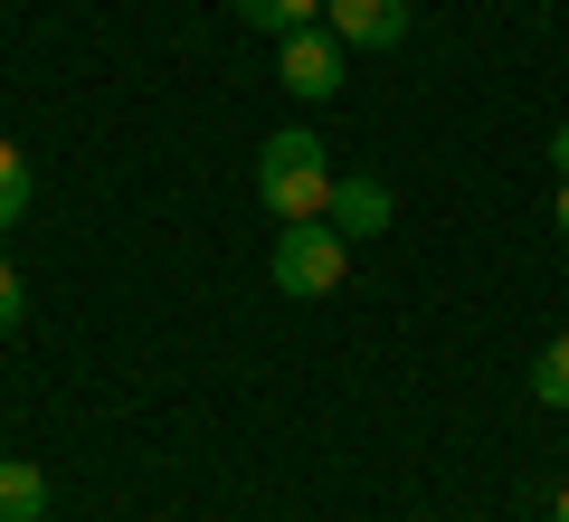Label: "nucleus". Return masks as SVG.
Returning <instances> with one entry per match:
<instances>
[{
    "label": "nucleus",
    "instance_id": "7",
    "mask_svg": "<svg viewBox=\"0 0 569 522\" xmlns=\"http://www.w3.org/2000/svg\"><path fill=\"white\" fill-rule=\"evenodd\" d=\"M228 10H238L247 29H266V39H284V29H313L323 0H228Z\"/></svg>",
    "mask_w": 569,
    "mask_h": 522
},
{
    "label": "nucleus",
    "instance_id": "5",
    "mask_svg": "<svg viewBox=\"0 0 569 522\" xmlns=\"http://www.w3.org/2000/svg\"><path fill=\"white\" fill-rule=\"evenodd\" d=\"M323 219L342 228V238H380V228H389V181H370V171L342 181V171H332V209H323Z\"/></svg>",
    "mask_w": 569,
    "mask_h": 522
},
{
    "label": "nucleus",
    "instance_id": "8",
    "mask_svg": "<svg viewBox=\"0 0 569 522\" xmlns=\"http://www.w3.org/2000/svg\"><path fill=\"white\" fill-rule=\"evenodd\" d=\"M531 400H550V408H569V333L550 342L541 362H531Z\"/></svg>",
    "mask_w": 569,
    "mask_h": 522
},
{
    "label": "nucleus",
    "instance_id": "10",
    "mask_svg": "<svg viewBox=\"0 0 569 522\" xmlns=\"http://www.w3.org/2000/svg\"><path fill=\"white\" fill-rule=\"evenodd\" d=\"M20 314H29V295H20V276H10V257H0V333H20Z\"/></svg>",
    "mask_w": 569,
    "mask_h": 522
},
{
    "label": "nucleus",
    "instance_id": "12",
    "mask_svg": "<svg viewBox=\"0 0 569 522\" xmlns=\"http://www.w3.org/2000/svg\"><path fill=\"white\" fill-rule=\"evenodd\" d=\"M560 238H569V181H560Z\"/></svg>",
    "mask_w": 569,
    "mask_h": 522
},
{
    "label": "nucleus",
    "instance_id": "4",
    "mask_svg": "<svg viewBox=\"0 0 569 522\" xmlns=\"http://www.w3.org/2000/svg\"><path fill=\"white\" fill-rule=\"evenodd\" d=\"M323 20L342 48H399L408 39V0H323Z\"/></svg>",
    "mask_w": 569,
    "mask_h": 522
},
{
    "label": "nucleus",
    "instance_id": "9",
    "mask_svg": "<svg viewBox=\"0 0 569 522\" xmlns=\"http://www.w3.org/2000/svg\"><path fill=\"white\" fill-rule=\"evenodd\" d=\"M20 209H29V161L0 142V228H20Z\"/></svg>",
    "mask_w": 569,
    "mask_h": 522
},
{
    "label": "nucleus",
    "instance_id": "11",
    "mask_svg": "<svg viewBox=\"0 0 569 522\" xmlns=\"http://www.w3.org/2000/svg\"><path fill=\"white\" fill-rule=\"evenodd\" d=\"M550 161H560V181H569V124H560V134H550Z\"/></svg>",
    "mask_w": 569,
    "mask_h": 522
},
{
    "label": "nucleus",
    "instance_id": "3",
    "mask_svg": "<svg viewBox=\"0 0 569 522\" xmlns=\"http://www.w3.org/2000/svg\"><path fill=\"white\" fill-rule=\"evenodd\" d=\"M342 58L351 48L332 39V29H284L276 39V77H284V96H305V105L342 96Z\"/></svg>",
    "mask_w": 569,
    "mask_h": 522
},
{
    "label": "nucleus",
    "instance_id": "6",
    "mask_svg": "<svg viewBox=\"0 0 569 522\" xmlns=\"http://www.w3.org/2000/svg\"><path fill=\"white\" fill-rule=\"evenodd\" d=\"M48 513V475L20 456H0V522H39Z\"/></svg>",
    "mask_w": 569,
    "mask_h": 522
},
{
    "label": "nucleus",
    "instance_id": "2",
    "mask_svg": "<svg viewBox=\"0 0 569 522\" xmlns=\"http://www.w3.org/2000/svg\"><path fill=\"white\" fill-rule=\"evenodd\" d=\"M342 257H351V238H342L332 219H284L266 276H276L284 304H313V295H332V285H342Z\"/></svg>",
    "mask_w": 569,
    "mask_h": 522
},
{
    "label": "nucleus",
    "instance_id": "13",
    "mask_svg": "<svg viewBox=\"0 0 569 522\" xmlns=\"http://www.w3.org/2000/svg\"><path fill=\"white\" fill-rule=\"evenodd\" d=\"M560 522H569V484H560Z\"/></svg>",
    "mask_w": 569,
    "mask_h": 522
},
{
    "label": "nucleus",
    "instance_id": "1",
    "mask_svg": "<svg viewBox=\"0 0 569 522\" xmlns=\"http://www.w3.org/2000/svg\"><path fill=\"white\" fill-rule=\"evenodd\" d=\"M257 200H266V219H323L332 209V161H323V142L313 134H276L257 152Z\"/></svg>",
    "mask_w": 569,
    "mask_h": 522
}]
</instances>
